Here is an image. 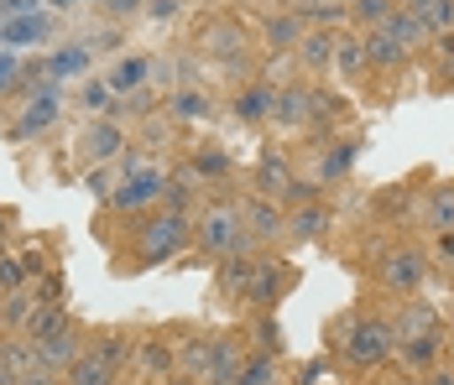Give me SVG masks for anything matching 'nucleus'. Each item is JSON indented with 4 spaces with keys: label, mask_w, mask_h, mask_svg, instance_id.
<instances>
[{
    "label": "nucleus",
    "mask_w": 454,
    "mask_h": 385,
    "mask_svg": "<svg viewBox=\"0 0 454 385\" xmlns=\"http://www.w3.org/2000/svg\"><path fill=\"white\" fill-rule=\"evenodd\" d=\"M188 245H193V214H183V209H152L137 224V266L178 260Z\"/></svg>",
    "instance_id": "obj_1"
},
{
    "label": "nucleus",
    "mask_w": 454,
    "mask_h": 385,
    "mask_svg": "<svg viewBox=\"0 0 454 385\" xmlns=\"http://www.w3.org/2000/svg\"><path fill=\"white\" fill-rule=\"evenodd\" d=\"M131 359V339L121 328L94 334V343H84V354L63 370V385H115L121 365Z\"/></svg>",
    "instance_id": "obj_2"
},
{
    "label": "nucleus",
    "mask_w": 454,
    "mask_h": 385,
    "mask_svg": "<svg viewBox=\"0 0 454 385\" xmlns=\"http://www.w3.org/2000/svg\"><path fill=\"white\" fill-rule=\"evenodd\" d=\"M193 245L204 256H240L251 250V235H246V219H240V204H204L193 214Z\"/></svg>",
    "instance_id": "obj_3"
},
{
    "label": "nucleus",
    "mask_w": 454,
    "mask_h": 385,
    "mask_svg": "<svg viewBox=\"0 0 454 385\" xmlns=\"http://www.w3.org/2000/svg\"><path fill=\"white\" fill-rule=\"evenodd\" d=\"M240 349H235V339H225V334H215V339H193L188 349L178 354L183 375H193L199 385H230V375L240 370Z\"/></svg>",
    "instance_id": "obj_4"
},
{
    "label": "nucleus",
    "mask_w": 454,
    "mask_h": 385,
    "mask_svg": "<svg viewBox=\"0 0 454 385\" xmlns=\"http://www.w3.org/2000/svg\"><path fill=\"white\" fill-rule=\"evenodd\" d=\"M345 359L356 365V370H376V365H387L392 354H397V328L387 323V318H356L350 328H345Z\"/></svg>",
    "instance_id": "obj_5"
},
{
    "label": "nucleus",
    "mask_w": 454,
    "mask_h": 385,
    "mask_svg": "<svg viewBox=\"0 0 454 385\" xmlns=\"http://www.w3.org/2000/svg\"><path fill=\"white\" fill-rule=\"evenodd\" d=\"M126 151H131V141H126L121 115L84 120V126H79V135H74V157H79L84 167H110V162H121Z\"/></svg>",
    "instance_id": "obj_6"
},
{
    "label": "nucleus",
    "mask_w": 454,
    "mask_h": 385,
    "mask_svg": "<svg viewBox=\"0 0 454 385\" xmlns=\"http://www.w3.org/2000/svg\"><path fill=\"white\" fill-rule=\"evenodd\" d=\"M63 120V89L58 84H37L32 94H27V104H21V115L5 126V135L11 141H37V135H47V130Z\"/></svg>",
    "instance_id": "obj_7"
},
{
    "label": "nucleus",
    "mask_w": 454,
    "mask_h": 385,
    "mask_svg": "<svg viewBox=\"0 0 454 385\" xmlns=\"http://www.w3.org/2000/svg\"><path fill=\"white\" fill-rule=\"evenodd\" d=\"M58 37V16L52 11H27V16H11L0 21V47L5 52H37Z\"/></svg>",
    "instance_id": "obj_8"
},
{
    "label": "nucleus",
    "mask_w": 454,
    "mask_h": 385,
    "mask_svg": "<svg viewBox=\"0 0 454 385\" xmlns=\"http://www.w3.org/2000/svg\"><path fill=\"white\" fill-rule=\"evenodd\" d=\"M240 219H246V235H251V245H277V240H287V209H282L277 198L251 193V198L240 204Z\"/></svg>",
    "instance_id": "obj_9"
},
{
    "label": "nucleus",
    "mask_w": 454,
    "mask_h": 385,
    "mask_svg": "<svg viewBox=\"0 0 454 385\" xmlns=\"http://www.w3.org/2000/svg\"><path fill=\"white\" fill-rule=\"evenodd\" d=\"M381 281H387L392 292L412 297V292L428 281V256H423L418 245H397V250H387V256H381Z\"/></svg>",
    "instance_id": "obj_10"
},
{
    "label": "nucleus",
    "mask_w": 454,
    "mask_h": 385,
    "mask_svg": "<svg viewBox=\"0 0 454 385\" xmlns=\"http://www.w3.org/2000/svg\"><path fill=\"white\" fill-rule=\"evenodd\" d=\"M199 52L215 58V63H240L246 58V27L230 21V16H215L199 27Z\"/></svg>",
    "instance_id": "obj_11"
},
{
    "label": "nucleus",
    "mask_w": 454,
    "mask_h": 385,
    "mask_svg": "<svg viewBox=\"0 0 454 385\" xmlns=\"http://www.w3.org/2000/svg\"><path fill=\"white\" fill-rule=\"evenodd\" d=\"M32 349H37V365H47V370H68V365L84 354V328L68 318L63 328H52V334H47L43 343H32Z\"/></svg>",
    "instance_id": "obj_12"
},
{
    "label": "nucleus",
    "mask_w": 454,
    "mask_h": 385,
    "mask_svg": "<svg viewBox=\"0 0 454 385\" xmlns=\"http://www.w3.org/2000/svg\"><path fill=\"white\" fill-rule=\"evenodd\" d=\"M272 120H277V126H293V130L314 126V89L282 84V89H277V99H272Z\"/></svg>",
    "instance_id": "obj_13"
},
{
    "label": "nucleus",
    "mask_w": 454,
    "mask_h": 385,
    "mask_svg": "<svg viewBox=\"0 0 454 385\" xmlns=\"http://www.w3.org/2000/svg\"><path fill=\"white\" fill-rule=\"evenodd\" d=\"M105 79H110V89H115L121 99H131L141 89H152V58H146V52H126V58H115V68H110Z\"/></svg>",
    "instance_id": "obj_14"
},
{
    "label": "nucleus",
    "mask_w": 454,
    "mask_h": 385,
    "mask_svg": "<svg viewBox=\"0 0 454 385\" xmlns=\"http://www.w3.org/2000/svg\"><path fill=\"white\" fill-rule=\"evenodd\" d=\"M303 32H309L303 11H272V16L262 21V37H267V47H272V52H298Z\"/></svg>",
    "instance_id": "obj_15"
},
{
    "label": "nucleus",
    "mask_w": 454,
    "mask_h": 385,
    "mask_svg": "<svg viewBox=\"0 0 454 385\" xmlns=\"http://www.w3.org/2000/svg\"><path fill=\"white\" fill-rule=\"evenodd\" d=\"M90 68H94L90 42H68V47H58V52L43 63V79L47 84H58V79H90Z\"/></svg>",
    "instance_id": "obj_16"
},
{
    "label": "nucleus",
    "mask_w": 454,
    "mask_h": 385,
    "mask_svg": "<svg viewBox=\"0 0 454 385\" xmlns=\"http://www.w3.org/2000/svg\"><path fill=\"white\" fill-rule=\"evenodd\" d=\"M324 229H329V209H324L318 198L287 209V245H309V240H318Z\"/></svg>",
    "instance_id": "obj_17"
},
{
    "label": "nucleus",
    "mask_w": 454,
    "mask_h": 385,
    "mask_svg": "<svg viewBox=\"0 0 454 385\" xmlns=\"http://www.w3.org/2000/svg\"><path fill=\"white\" fill-rule=\"evenodd\" d=\"M334 58H340V37H334L329 27H309V32H303V42H298V63H303V68H314V73H329V68H334Z\"/></svg>",
    "instance_id": "obj_18"
},
{
    "label": "nucleus",
    "mask_w": 454,
    "mask_h": 385,
    "mask_svg": "<svg viewBox=\"0 0 454 385\" xmlns=\"http://www.w3.org/2000/svg\"><path fill=\"white\" fill-rule=\"evenodd\" d=\"M361 47H365V63H371V68H397V63H408V47L397 42L392 27H371L361 37Z\"/></svg>",
    "instance_id": "obj_19"
},
{
    "label": "nucleus",
    "mask_w": 454,
    "mask_h": 385,
    "mask_svg": "<svg viewBox=\"0 0 454 385\" xmlns=\"http://www.w3.org/2000/svg\"><path fill=\"white\" fill-rule=\"evenodd\" d=\"M79 110H84L90 120H99V115H115V110H121V94L110 89V79H105V73H90V79H79Z\"/></svg>",
    "instance_id": "obj_20"
},
{
    "label": "nucleus",
    "mask_w": 454,
    "mask_h": 385,
    "mask_svg": "<svg viewBox=\"0 0 454 385\" xmlns=\"http://www.w3.org/2000/svg\"><path fill=\"white\" fill-rule=\"evenodd\" d=\"M37 307H43V297H37L32 287L5 292V297H0V328H5V334H27V323H32Z\"/></svg>",
    "instance_id": "obj_21"
},
{
    "label": "nucleus",
    "mask_w": 454,
    "mask_h": 385,
    "mask_svg": "<svg viewBox=\"0 0 454 385\" xmlns=\"http://www.w3.org/2000/svg\"><path fill=\"white\" fill-rule=\"evenodd\" d=\"M131 354H137V365L152 375V381H168L173 365H178V354L168 349V339H157V334H146L141 343H131Z\"/></svg>",
    "instance_id": "obj_22"
},
{
    "label": "nucleus",
    "mask_w": 454,
    "mask_h": 385,
    "mask_svg": "<svg viewBox=\"0 0 454 385\" xmlns=\"http://www.w3.org/2000/svg\"><path fill=\"white\" fill-rule=\"evenodd\" d=\"M397 354H403L408 375L412 370H434L439 354H444V334H412V339H397Z\"/></svg>",
    "instance_id": "obj_23"
},
{
    "label": "nucleus",
    "mask_w": 454,
    "mask_h": 385,
    "mask_svg": "<svg viewBox=\"0 0 454 385\" xmlns=\"http://www.w3.org/2000/svg\"><path fill=\"white\" fill-rule=\"evenodd\" d=\"M168 115H178V120H209V115H215V99L193 84L168 89Z\"/></svg>",
    "instance_id": "obj_24"
},
{
    "label": "nucleus",
    "mask_w": 454,
    "mask_h": 385,
    "mask_svg": "<svg viewBox=\"0 0 454 385\" xmlns=\"http://www.w3.org/2000/svg\"><path fill=\"white\" fill-rule=\"evenodd\" d=\"M272 99H277L272 84H246L230 99V110H235L240 120H272Z\"/></svg>",
    "instance_id": "obj_25"
},
{
    "label": "nucleus",
    "mask_w": 454,
    "mask_h": 385,
    "mask_svg": "<svg viewBox=\"0 0 454 385\" xmlns=\"http://www.w3.org/2000/svg\"><path fill=\"white\" fill-rule=\"evenodd\" d=\"M256 266H262V260L251 256V250H240V256H225V266H220V292H225V297H246V287H251Z\"/></svg>",
    "instance_id": "obj_26"
},
{
    "label": "nucleus",
    "mask_w": 454,
    "mask_h": 385,
    "mask_svg": "<svg viewBox=\"0 0 454 385\" xmlns=\"http://www.w3.org/2000/svg\"><path fill=\"white\" fill-rule=\"evenodd\" d=\"M256 193H262V198H287V193H293L287 162H282L277 151H267V157L256 162Z\"/></svg>",
    "instance_id": "obj_27"
},
{
    "label": "nucleus",
    "mask_w": 454,
    "mask_h": 385,
    "mask_svg": "<svg viewBox=\"0 0 454 385\" xmlns=\"http://www.w3.org/2000/svg\"><path fill=\"white\" fill-rule=\"evenodd\" d=\"M230 385H282V370H277L272 354H246L240 370L230 375Z\"/></svg>",
    "instance_id": "obj_28"
},
{
    "label": "nucleus",
    "mask_w": 454,
    "mask_h": 385,
    "mask_svg": "<svg viewBox=\"0 0 454 385\" xmlns=\"http://www.w3.org/2000/svg\"><path fill=\"white\" fill-rule=\"evenodd\" d=\"M408 11L423 21V32H428V37L454 32V0H418V5H408Z\"/></svg>",
    "instance_id": "obj_29"
},
{
    "label": "nucleus",
    "mask_w": 454,
    "mask_h": 385,
    "mask_svg": "<svg viewBox=\"0 0 454 385\" xmlns=\"http://www.w3.org/2000/svg\"><path fill=\"white\" fill-rule=\"evenodd\" d=\"M412 334H439V312H434V302L412 297L403 307V323H397V339H412Z\"/></svg>",
    "instance_id": "obj_30"
},
{
    "label": "nucleus",
    "mask_w": 454,
    "mask_h": 385,
    "mask_svg": "<svg viewBox=\"0 0 454 385\" xmlns=\"http://www.w3.org/2000/svg\"><path fill=\"white\" fill-rule=\"evenodd\" d=\"M350 167H356V146L350 141H340L334 151H324L314 167V182H340V177H350Z\"/></svg>",
    "instance_id": "obj_31"
},
{
    "label": "nucleus",
    "mask_w": 454,
    "mask_h": 385,
    "mask_svg": "<svg viewBox=\"0 0 454 385\" xmlns=\"http://www.w3.org/2000/svg\"><path fill=\"white\" fill-rule=\"evenodd\" d=\"M277 292H282V271H277L272 260H262V266H256V276H251V287H246V302H256V307H272Z\"/></svg>",
    "instance_id": "obj_32"
},
{
    "label": "nucleus",
    "mask_w": 454,
    "mask_h": 385,
    "mask_svg": "<svg viewBox=\"0 0 454 385\" xmlns=\"http://www.w3.org/2000/svg\"><path fill=\"white\" fill-rule=\"evenodd\" d=\"M423 219H428L439 235H444V229H454V182H444V188H434V193H428Z\"/></svg>",
    "instance_id": "obj_33"
},
{
    "label": "nucleus",
    "mask_w": 454,
    "mask_h": 385,
    "mask_svg": "<svg viewBox=\"0 0 454 385\" xmlns=\"http://www.w3.org/2000/svg\"><path fill=\"white\" fill-rule=\"evenodd\" d=\"M392 11H397V0H350V16L361 21L365 32H371V27H387Z\"/></svg>",
    "instance_id": "obj_34"
},
{
    "label": "nucleus",
    "mask_w": 454,
    "mask_h": 385,
    "mask_svg": "<svg viewBox=\"0 0 454 385\" xmlns=\"http://www.w3.org/2000/svg\"><path fill=\"white\" fill-rule=\"evenodd\" d=\"M193 172H199V182H204V177L220 182V177H230V157L220 146H204V151H193Z\"/></svg>",
    "instance_id": "obj_35"
},
{
    "label": "nucleus",
    "mask_w": 454,
    "mask_h": 385,
    "mask_svg": "<svg viewBox=\"0 0 454 385\" xmlns=\"http://www.w3.org/2000/svg\"><path fill=\"white\" fill-rule=\"evenodd\" d=\"M27 281H32V276H27L21 256H5V250H0V297H5V292H21Z\"/></svg>",
    "instance_id": "obj_36"
},
{
    "label": "nucleus",
    "mask_w": 454,
    "mask_h": 385,
    "mask_svg": "<svg viewBox=\"0 0 454 385\" xmlns=\"http://www.w3.org/2000/svg\"><path fill=\"white\" fill-rule=\"evenodd\" d=\"M334 68H340V73H350V79H356V73H365V68H371V63H365V47L340 37V58H334Z\"/></svg>",
    "instance_id": "obj_37"
},
{
    "label": "nucleus",
    "mask_w": 454,
    "mask_h": 385,
    "mask_svg": "<svg viewBox=\"0 0 454 385\" xmlns=\"http://www.w3.org/2000/svg\"><path fill=\"white\" fill-rule=\"evenodd\" d=\"M21 73H27V68H21V52H5V47H0V94H11V89L21 84Z\"/></svg>",
    "instance_id": "obj_38"
},
{
    "label": "nucleus",
    "mask_w": 454,
    "mask_h": 385,
    "mask_svg": "<svg viewBox=\"0 0 454 385\" xmlns=\"http://www.w3.org/2000/svg\"><path fill=\"white\" fill-rule=\"evenodd\" d=\"M183 0H146V21L152 27H168V21H178Z\"/></svg>",
    "instance_id": "obj_39"
},
{
    "label": "nucleus",
    "mask_w": 454,
    "mask_h": 385,
    "mask_svg": "<svg viewBox=\"0 0 454 385\" xmlns=\"http://www.w3.org/2000/svg\"><path fill=\"white\" fill-rule=\"evenodd\" d=\"M16 385H63V370H47V365H32V370H21Z\"/></svg>",
    "instance_id": "obj_40"
},
{
    "label": "nucleus",
    "mask_w": 454,
    "mask_h": 385,
    "mask_svg": "<svg viewBox=\"0 0 454 385\" xmlns=\"http://www.w3.org/2000/svg\"><path fill=\"white\" fill-rule=\"evenodd\" d=\"M105 16H115V21H131V16H146V0H105Z\"/></svg>",
    "instance_id": "obj_41"
},
{
    "label": "nucleus",
    "mask_w": 454,
    "mask_h": 385,
    "mask_svg": "<svg viewBox=\"0 0 454 385\" xmlns=\"http://www.w3.org/2000/svg\"><path fill=\"white\" fill-rule=\"evenodd\" d=\"M27 11H43V0H0V21H11V16H27Z\"/></svg>",
    "instance_id": "obj_42"
},
{
    "label": "nucleus",
    "mask_w": 454,
    "mask_h": 385,
    "mask_svg": "<svg viewBox=\"0 0 454 385\" xmlns=\"http://www.w3.org/2000/svg\"><path fill=\"white\" fill-rule=\"evenodd\" d=\"M423 385H454V365H434V370L423 375Z\"/></svg>",
    "instance_id": "obj_43"
},
{
    "label": "nucleus",
    "mask_w": 454,
    "mask_h": 385,
    "mask_svg": "<svg viewBox=\"0 0 454 385\" xmlns=\"http://www.w3.org/2000/svg\"><path fill=\"white\" fill-rule=\"evenodd\" d=\"M21 266H27V276H43V271H47V256H43V250H27V256H21Z\"/></svg>",
    "instance_id": "obj_44"
},
{
    "label": "nucleus",
    "mask_w": 454,
    "mask_h": 385,
    "mask_svg": "<svg viewBox=\"0 0 454 385\" xmlns=\"http://www.w3.org/2000/svg\"><path fill=\"white\" fill-rule=\"evenodd\" d=\"M439 260H444V266H454V229H444V235H439Z\"/></svg>",
    "instance_id": "obj_45"
},
{
    "label": "nucleus",
    "mask_w": 454,
    "mask_h": 385,
    "mask_svg": "<svg viewBox=\"0 0 454 385\" xmlns=\"http://www.w3.org/2000/svg\"><path fill=\"white\" fill-rule=\"evenodd\" d=\"M11 224H16V209H11V204H0V245H5V235H11Z\"/></svg>",
    "instance_id": "obj_46"
},
{
    "label": "nucleus",
    "mask_w": 454,
    "mask_h": 385,
    "mask_svg": "<svg viewBox=\"0 0 454 385\" xmlns=\"http://www.w3.org/2000/svg\"><path fill=\"white\" fill-rule=\"evenodd\" d=\"M74 5H79V0H43V11H52V16H58V11H74Z\"/></svg>",
    "instance_id": "obj_47"
},
{
    "label": "nucleus",
    "mask_w": 454,
    "mask_h": 385,
    "mask_svg": "<svg viewBox=\"0 0 454 385\" xmlns=\"http://www.w3.org/2000/svg\"><path fill=\"white\" fill-rule=\"evenodd\" d=\"M162 385H199V381H193V375H183V370H178V375H168Z\"/></svg>",
    "instance_id": "obj_48"
},
{
    "label": "nucleus",
    "mask_w": 454,
    "mask_h": 385,
    "mask_svg": "<svg viewBox=\"0 0 454 385\" xmlns=\"http://www.w3.org/2000/svg\"><path fill=\"white\" fill-rule=\"evenodd\" d=\"M5 349H11V339H0V370H11V365H5Z\"/></svg>",
    "instance_id": "obj_49"
},
{
    "label": "nucleus",
    "mask_w": 454,
    "mask_h": 385,
    "mask_svg": "<svg viewBox=\"0 0 454 385\" xmlns=\"http://www.w3.org/2000/svg\"><path fill=\"white\" fill-rule=\"evenodd\" d=\"M293 5H303V11H309V5H329V0H293Z\"/></svg>",
    "instance_id": "obj_50"
},
{
    "label": "nucleus",
    "mask_w": 454,
    "mask_h": 385,
    "mask_svg": "<svg viewBox=\"0 0 454 385\" xmlns=\"http://www.w3.org/2000/svg\"><path fill=\"white\" fill-rule=\"evenodd\" d=\"M0 385H16V375H11V370H0Z\"/></svg>",
    "instance_id": "obj_51"
},
{
    "label": "nucleus",
    "mask_w": 454,
    "mask_h": 385,
    "mask_svg": "<svg viewBox=\"0 0 454 385\" xmlns=\"http://www.w3.org/2000/svg\"><path fill=\"white\" fill-rule=\"evenodd\" d=\"M397 385H423V381H418V375H403V381H397Z\"/></svg>",
    "instance_id": "obj_52"
},
{
    "label": "nucleus",
    "mask_w": 454,
    "mask_h": 385,
    "mask_svg": "<svg viewBox=\"0 0 454 385\" xmlns=\"http://www.w3.org/2000/svg\"><path fill=\"white\" fill-rule=\"evenodd\" d=\"M94 5H105V0H94Z\"/></svg>",
    "instance_id": "obj_53"
},
{
    "label": "nucleus",
    "mask_w": 454,
    "mask_h": 385,
    "mask_svg": "<svg viewBox=\"0 0 454 385\" xmlns=\"http://www.w3.org/2000/svg\"><path fill=\"white\" fill-rule=\"evenodd\" d=\"M408 5H418V0H408Z\"/></svg>",
    "instance_id": "obj_54"
}]
</instances>
